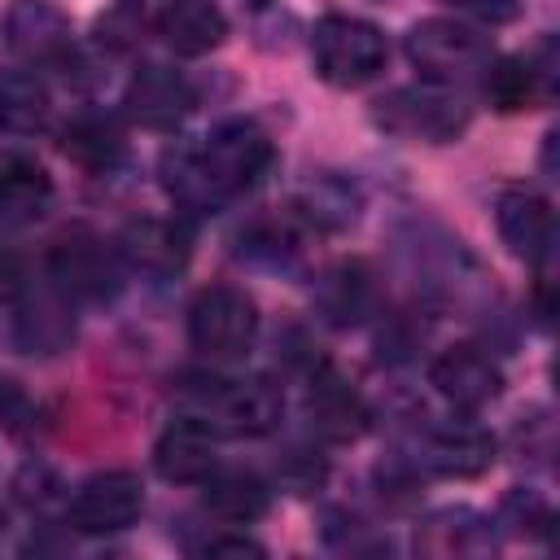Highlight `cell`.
<instances>
[{
	"mask_svg": "<svg viewBox=\"0 0 560 560\" xmlns=\"http://www.w3.org/2000/svg\"><path fill=\"white\" fill-rule=\"evenodd\" d=\"M503 516H508V525H516V529H534V534H547V525H551V512H547V503L542 499H534L529 490H512L508 499H503Z\"/></svg>",
	"mask_w": 560,
	"mask_h": 560,
	"instance_id": "25",
	"label": "cell"
},
{
	"mask_svg": "<svg viewBox=\"0 0 560 560\" xmlns=\"http://www.w3.org/2000/svg\"><path fill=\"white\" fill-rule=\"evenodd\" d=\"M197 105V88H192V79L184 74V70H175V66H140L136 74H131V83H127V92H122V109H127V118L131 122H140V127H149V131H166V127H175L188 109Z\"/></svg>",
	"mask_w": 560,
	"mask_h": 560,
	"instance_id": "11",
	"label": "cell"
},
{
	"mask_svg": "<svg viewBox=\"0 0 560 560\" xmlns=\"http://www.w3.org/2000/svg\"><path fill=\"white\" fill-rule=\"evenodd\" d=\"M311 61L315 74L332 88H363L389 61V39L376 22L350 13H324L311 31Z\"/></svg>",
	"mask_w": 560,
	"mask_h": 560,
	"instance_id": "2",
	"label": "cell"
},
{
	"mask_svg": "<svg viewBox=\"0 0 560 560\" xmlns=\"http://www.w3.org/2000/svg\"><path fill=\"white\" fill-rule=\"evenodd\" d=\"M122 149H127L122 127H118L109 114H74V118L61 127V153H66L74 166L92 171V175L118 166V162H122Z\"/></svg>",
	"mask_w": 560,
	"mask_h": 560,
	"instance_id": "20",
	"label": "cell"
},
{
	"mask_svg": "<svg viewBox=\"0 0 560 560\" xmlns=\"http://www.w3.org/2000/svg\"><path fill=\"white\" fill-rule=\"evenodd\" d=\"M315 302H319V311H324L328 324H341V328H346V324L368 319V311H372V302H376L372 271H368L363 262H341V267H332V271L319 280Z\"/></svg>",
	"mask_w": 560,
	"mask_h": 560,
	"instance_id": "22",
	"label": "cell"
},
{
	"mask_svg": "<svg viewBox=\"0 0 560 560\" xmlns=\"http://www.w3.org/2000/svg\"><path fill=\"white\" fill-rule=\"evenodd\" d=\"M22 411H26V394H22V385H18L13 376H0V420L13 424Z\"/></svg>",
	"mask_w": 560,
	"mask_h": 560,
	"instance_id": "27",
	"label": "cell"
},
{
	"mask_svg": "<svg viewBox=\"0 0 560 560\" xmlns=\"http://www.w3.org/2000/svg\"><path fill=\"white\" fill-rule=\"evenodd\" d=\"M206 508L219 516V521H228V525H249V521H258V516H267V508H271V490H267V481L262 477H254V472H245V468H214L206 481Z\"/></svg>",
	"mask_w": 560,
	"mask_h": 560,
	"instance_id": "21",
	"label": "cell"
},
{
	"mask_svg": "<svg viewBox=\"0 0 560 560\" xmlns=\"http://www.w3.org/2000/svg\"><path fill=\"white\" fill-rule=\"evenodd\" d=\"M48 276L66 298L101 302L118 293V254L92 232H66L48 249Z\"/></svg>",
	"mask_w": 560,
	"mask_h": 560,
	"instance_id": "7",
	"label": "cell"
},
{
	"mask_svg": "<svg viewBox=\"0 0 560 560\" xmlns=\"http://www.w3.org/2000/svg\"><path fill=\"white\" fill-rule=\"evenodd\" d=\"M306 416H311V429L324 438V442H354L363 429H368V402L363 394L337 376V372H319L306 389Z\"/></svg>",
	"mask_w": 560,
	"mask_h": 560,
	"instance_id": "17",
	"label": "cell"
},
{
	"mask_svg": "<svg viewBox=\"0 0 560 560\" xmlns=\"http://www.w3.org/2000/svg\"><path fill=\"white\" fill-rule=\"evenodd\" d=\"M118 258L144 276H175L188 262V232L171 219H136L118 236Z\"/></svg>",
	"mask_w": 560,
	"mask_h": 560,
	"instance_id": "15",
	"label": "cell"
},
{
	"mask_svg": "<svg viewBox=\"0 0 560 560\" xmlns=\"http://www.w3.org/2000/svg\"><path fill=\"white\" fill-rule=\"evenodd\" d=\"M52 96L35 70H0V127L13 136H31L48 122Z\"/></svg>",
	"mask_w": 560,
	"mask_h": 560,
	"instance_id": "23",
	"label": "cell"
},
{
	"mask_svg": "<svg viewBox=\"0 0 560 560\" xmlns=\"http://www.w3.org/2000/svg\"><path fill=\"white\" fill-rule=\"evenodd\" d=\"M376 127H385L389 136L402 140H424V144H446L459 140L468 127V105L455 88L446 83H411V88H394L376 101L372 109Z\"/></svg>",
	"mask_w": 560,
	"mask_h": 560,
	"instance_id": "3",
	"label": "cell"
},
{
	"mask_svg": "<svg viewBox=\"0 0 560 560\" xmlns=\"http://www.w3.org/2000/svg\"><path fill=\"white\" fill-rule=\"evenodd\" d=\"M197 551L201 556H262V542H254L245 534H219V538H206Z\"/></svg>",
	"mask_w": 560,
	"mask_h": 560,
	"instance_id": "26",
	"label": "cell"
},
{
	"mask_svg": "<svg viewBox=\"0 0 560 560\" xmlns=\"http://www.w3.org/2000/svg\"><path fill=\"white\" fill-rule=\"evenodd\" d=\"M144 512V481L131 468H109L88 477L70 499V525L79 534H118L131 529Z\"/></svg>",
	"mask_w": 560,
	"mask_h": 560,
	"instance_id": "6",
	"label": "cell"
},
{
	"mask_svg": "<svg viewBox=\"0 0 560 560\" xmlns=\"http://www.w3.org/2000/svg\"><path fill=\"white\" fill-rule=\"evenodd\" d=\"M271 162H276L271 136L254 118H228L214 131H206L201 144L166 153L162 184L179 210L214 214L232 197L249 192Z\"/></svg>",
	"mask_w": 560,
	"mask_h": 560,
	"instance_id": "1",
	"label": "cell"
},
{
	"mask_svg": "<svg viewBox=\"0 0 560 560\" xmlns=\"http://www.w3.org/2000/svg\"><path fill=\"white\" fill-rule=\"evenodd\" d=\"M201 398L210 402L219 424L236 438L271 433L280 424V411H284L280 389L267 381H210V389H201Z\"/></svg>",
	"mask_w": 560,
	"mask_h": 560,
	"instance_id": "12",
	"label": "cell"
},
{
	"mask_svg": "<svg viewBox=\"0 0 560 560\" xmlns=\"http://www.w3.org/2000/svg\"><path fill=\"white\" fill-rule=\"evenodd\" d=\"M424 551L433 556H451V551H477L481 538H477V516L472 512H438L429 525H424Z\"/></svg>",
	"mask_w": 560,
	"mask_h": 560,
	"instance_id": "24",
	"label": "cell"
},
{
	"mask_svg": "<svg viewBox=\"0 0 560 560\" xmlns=\"http://www.w3.org/2000/svg\"><path fill=\"white\" fill-rule=\"evenodd\" d=\"M214 451H219L214 424L201 416H179L153 442V468L166 481L192 486V481H206L214 472Z\"/></svg>",
	"mask_w": 560,
	"mask_h": 560,
	"instance_id": "13",
	"label": "cell"
},
{
	"mask_svg": "<svg viewBox=\"0 0 560 560\" xmlns=\"http://www.w3.org/2000/svg\"><path fill=\"white\" fill-rule=\"evenodd\" d=\"M429 385H433L455 411H481L486 402L499 398L503 372H499V363H494L481 346L459 341V346H446V350L429 363Z\"/></svg>",
	"mask_w": 560,
	"mask_h": 560,
	"instance_id": "9",
	"label": "cell"
},
{
	"mask_svg": "<svg viewBox=\"0 0 560 560\" xmlns=\"http://www.w3.org/2000/svg\"><path fill=\"white\" fill-rule=\"evenodd\" d=\"M52 206V175L31 158L0 162V228H26Z\"/></svg>",
	"mask_w": 560,
	"mask_h": 560,
	"instance_id": "19",
	"label": "cell"
},
{
	"mask_svg": "<svg viewBox=\"0 0 560 560\" xmlns=\"http://www.w3.org/2000/svg\"><path fill=\"white\" fill-rule=\"evenodd\" d=\"M424 464L442 477H477L494 464V438L468 420L438 424L424 438Z\"/></svg>",
	"mask_w": 560,
	"mask_h": 560,
	"instance_id": "18",
	"label": "cell"
},
{
	"mask_svg": "<svg viewBox=\"0 0 560 560\" xmlns=\"http://www.w3.org/2000/svg\"><path fill=\"white\" fill-rule=\"evenodd\" d=\"M494 223H499V236L503 245L525 258V262H547L551 258V245H556V210L551 201L529 188V184H512L499 192L494 201Z\"/></svg>",
	"mask_w": 560,
	"mask_h": 560,
	"instance_id": "10",
	"label": "cell"
},
{
	"mask_svg": "<svg viewBox=\"0 0 560 560\" xmlns=\"http://www.w3.org/2000/svg\"><path fill=\"white\" fill-rule=\"evenodd\" d=\"M455 4H468V0H455Z\"/></svg>",
	"mask_w": 560,
	"mask_h": 560,
	"instance_id": "28",
	"label": "cell"
},
{
	"mask_svg": "<svg viewBox=\"0 0 560 560\" xmlns=\"http://www.w3.org/2000/svg\"><path fill=\"white\" fill-rule=\"evenodd\" d=\"M481 92L499 114L529 109L551 96V61H538V52L490 57V66L481 70Z\"/></svg>",
	"mask_w": 560,
	"mask_h": 560,
	"instance_id": "14",
	"label": "cell"
},
{
	"mask_svg": "<svg viewBox=\"0 0 560 560\" xmlns=\"http://www.w3.org/2000/svg\"><path fill=\"white\" fill-rule=\"evenodd\" d=\"M4 44L22 61L44 70H61L66 61H74L70 18L48 0H13V9L4 13Z\"/></svg>",
	"mask_w": 560,
	"mask_h": 560,
	"instance_id": "8",
	"label": "cell"
},
{
	"mask_svg": "<svg viewBox=\"0 0 560 560\" xmlns=\"http://www.w3.org/2000/svg\"><path fill=\"white\" fill-rule=\"evenodd\" d=\"M258 337V306L236 284H210L188 306V341L206 359H241Z\"/></svg>",
	"mask_w": 560,
	"mask_h": 560,
	"instance_id": "5",
	"label": "cell"
},
{
	"mask_svg": "<svg viewBox=\"0 0 560 560\" xmlns=\"http://www.w3.org/2000/svg\"><path fill=\"white\" fill-rule=\"evenodd\" d=\"M153 26L162 44L179 57H206L228 39V18L214 0H166Z\"/></svg>",
	"mask_w": 560,
	"mask_h": 560,
	"instance_id": "16",
	"label": "cell"
},
{
	"mask_svg": "<svg viewBox=\"0 0 560 560\" xmlns=\"http://www.w3.org/2000/svg\"><path fill=\"white\" fill-rule=\"evenodd\" d=\"M407 57L420 70V79L455 88L459 79L481 74L494 48H490V35H481V26H468L455 18H424L407 31Z\"/></svg>",
	"mask_w": 560,
	"mask_h": 560,
	"instance_id": "4",
	"label": "cell"
}]
</instances>
